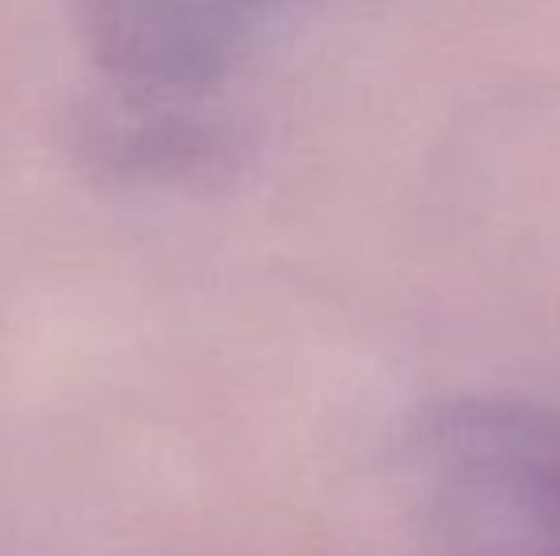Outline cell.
I'll use <instances>...</instances> for the list:
<instances>
[{"label":"cell","mask_w":560,"mask_h":556,"mask_svg":"<svg viewBox=\"0 0 560 556\" xmlns=\"http://www.w3.org/2000/svg\"><path fill=\"white\" fill-rule=\"evenodd\" d=\"M534 556H560V542H557V537H546V542H541V549Z\"/></svg>","instance_id":"277c9868"},{"label":"cell","mask_w":560,"mask_h":556,"mask_svg":"<svg viewBox=\"0 0 560 556\" xmlns=\"http://www.w3.org/2000/svg\"><path fill=\"white\" fill-rule=\"evenodd\" d=\"M416 435L457 465L511 473L518 484L560 450V412L508 397H457L431 404L416 423Z\"/></svg>","instance_id":"7a4b0ae2"},{"label":"cell","mask_w":560,"mask_h":556,"mask_svg":"<svg viewBox=\"0 0 560 556\" xmlns=\"http://www.w3.org/2000/svg\"><path fill=\"white\" fill-rule=\"evenodd\" d=\"M282 0H69L77 35L118 96L195 104L236 69Z\"/></svg>","instance_id":"6da1fadb"},{"label":"cell","mask_w":560,"mask_h":556,"mask_svg":"<svg viewBox=\"0 0 560 556\" xmlns=\"http://www.w3.org/2000/svg\"><path fill=\"white\" fill-rule=\"evenodd\" d=\"M518 492H523L526 507H530L541 534L560 542V450L549 453L538 469H530V473L518 481Z\"/></svg>","instance_id":"3957f363"}]
</instances>
